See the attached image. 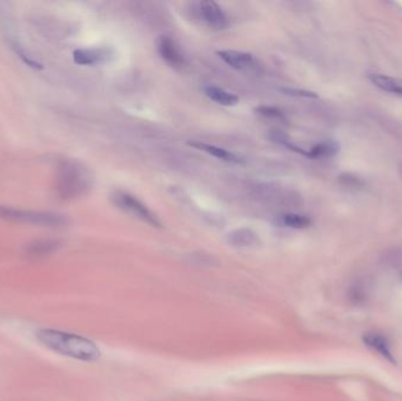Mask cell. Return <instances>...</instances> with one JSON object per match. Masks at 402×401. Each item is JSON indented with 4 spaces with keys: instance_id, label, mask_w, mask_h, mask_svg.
I'll use <instances>...</instances> for the list:
<instances>
[{
    "instance_id": "cell-1",
    "label": "cell",
    "mask_w": 402,
    "mask_h": 401,
    "mask_svg": "<svg viewBox=\"0 0 402 401\" xmlns=\"http://www.w3.org/2000/svg\"><path fill=\"white\" fill-rule=\"evenodd\" d=\"M36 338L43 346L53 352L77 360L93 363L99 360L102 356L100 348L92 340L72 333L44 328L36 332Z\"/></svg>"
},
{
    "instance_id": "cell-2",
    "label": "cell",
    "mask_w": 402,
    "mask_h": 401,
    "mask_svg": "<svg viewBox=\"0 0 402 401\" xmlns=\"http://www.w3.org/2000/svg\"><path fill=\"white\" fill-rule=\"evenodd\" d=\"M92 176L87 168L77 160H63L57 168L56 187L60 197H80L91 187Z\"/></svg>"
},
{
    "instance_id": "cell-3",
    "label": "cell",
    "mask_w": 402,
    "mask_h": 401,
    "mask_svg": "<svg viewBox=\"0 0 402 401\" xmlns=\"http://www.w3.org/2000/svg\"><path fill=\"white\" fill-rule=\"evenodd\" d=\"M0 219L44 227H60L67 224L65 216L59 213L14 209L3 205H0Z\"/></svg>"
},
{
    "instance_id": "cell-4",
    "label": "cell",
    "mask_w": 402,
    "mask_h": 401,
    "mask_svg": "<svg viewBox=\"0 0 402 401\" xmlns=\"http://www.w3.org/2000/svg\"><path fill=\"white\" fill-rule=\"evenodd\" d=\"M111 199L118 209L129 213L132 217L137 218L142 222H146L152 227H158V229L163 227L161 221L159 220L155 213L152 212L142 200H139L138 198L134 197L130 193L115 191L111 196Z\"/></svg>"
},
{
    "instance_id": "cell-5",
    "label": "cell",
    "mask_w": 402,
    "mask_h": 401,
    "mask_svg": "<svg viewBox=\"0 0 402 401\" xmlns=\"http://www.w3.org/2000/svg\"><path fill=\"white\" fill-rule=\"evenodd\" d=\"M157 51L164 62L171 67H183L185 56L175 39L168 36H160L157 41Z\"/></svg>"
},
{
    "instance_id": "cell-6",
    "label": "cell",
    "mask_w": 402,
    "mask_h": 401,
    "mask_svg": "<svg viewBox=\"0 0 402 401\" xmlns=\"http://www.w3.org/2000/svg\"><path fill=\"white\" fill-rule=\"evenodd\" d=\"M216 56L234 70H256L258 66L256 57L246 52H240L234 49H220V51H216Z\"/></svg>"
},
{
    "instance_id": "cell-7",
    "label": "cell",
    "mask_w": 402,
    "mask_h": 401,
    "mask_svg": "<svg viewBox=\"0 0 402 401\" xmlns=\"http://www.w3.org/2000/svg\"><path fill=\"white\" fill-rule=\"evenodd\" d=\"M113 52L107 47L78 49L74 52V60L77 65L96 66L109 62Z\"/></svg>"
},
{
    "instance_id": "cell-8",
    "label": "cell",
    "mask_w": 402,
    "mask_h": 401,
    "mask_svg": "<svg viewBox=\"0 0 402 401\" xmlns=\"http://www.w3.org/2000/svg\"><path fill=\"white\" fill-rule=\"evenodd\" d=\"M200 14L206 24L214 30H225L228 26V19L223 8L213 0H205L199 4Z\"/></svg>"
},
{
    "instance_id": "cell-9",
    "label": "cell",
    "mask_w": 402,
    "mask_h": 401,
    "mask_svg": "<svg viewBox=\"0 0 402 401\" xmlns=\"http://www.w3.org/2000/svg\"><path fill=\"white\" fill-rule=\"evenodd\" d=\"M188 145L191 148L205 152L210 156H213L214 158H218V159L230 163V164H244L245 163V160L241 157L236 154V153L225 150L223 148H218L216 145L203 143V141H188Z\"/></svg>"
},
{
    "instance_id": "cell-10",
    "label": "cell",
    "mask_w": 402,
    "mask_h": 401,
    "mask_svg": "<svg viewBox=\"0 0 402 401\" xmlns=\"http://www.w3.org/2000/svg\"><path fill=\"white\" fill-rule=\"evenodd\" d=\"M203 93L206 95L208 98L211 99L213 102L223 106H236V104H239L240 99L236 93H232L228 91L220 89L218 87H213V85H208L203 87Z\"/></svg>"
},
{
    "instance_id": "cell-11",
    "label": "cell",
    "mask_w": 402,
    "mask_h": 401,
    "mask_svg": "<svg viewBox=\"0 0 402 401\" xmlns=\"http://www.w3.org/2000/svg\"><path fill=\"white\" fill-rule=\"evenodd\" d=\"M370 80L380 90L402 97V79L392 78L383 74H370Z\"/></svg>"
},
{
    "instance_id": "cell-12",
    "label": "cell",
    "mask_w": 402,
    "mask_h": 401,
    "mask_svg": "<svg viewBox=\"0 0 402 401\" xmlns=\"http://www.w3.org/2000/svg\"><path fill=\"white\" fill-rule=\"evenodd\" d=\"M60 247V242L57 240H37L27 246L26 253L32 258H43L54 253Z\"/></svg>"
},
{
    "instance_id": "cell-13",
    "label": "cell",
    "mask_w": 402,
    "mask_h": 401,
    "mask_svg": "<svg viewBox=\"0 0 402 401\" xmlns=\"http://www.w3.org/2000/svg\"><path fill=\"white\" fill-rule=\"evenodd\" d=\"M339 145L333 140H326L313 146L309 151L306 152V157L317 159V158H327L333 157L339 152Z\"/></svg>"
},
{
    "instance_id": "cell-14",
    "label": "cell",
    "mask_w": 402,
    "mask_h": 401,
    "mask_svg": "<svg viewBox=\"0 0 402 401\" xmlns=\"http://www.w3.org/2000/svg\"><path fill=\"white\" fill-rule=\"evenodd\" d=\"M365 343L368 345L373 351L385 356L386 359H392V352H390V344L387 340L380 334L377 333H370L365 336Z\"/></svg>"
},
{
    "instance_id": "cell-15",
    "label": "cell",
    "mask_w": 402,
    "mask_h": 401,
    "mask_svg": "<svg viewBox=\"0 0 402 401\" xmlns=\"http://www.w3.org/2000/svg\"><path fill=\"white\" fill-rule=\"evenodd\" d=\"M311 219L302 214H297V213H287L282 217V224L287 227L295 229H307L311 225Z\"/></svg>"
},
{
    "instance_id": "cell-16",
    "label": "cell",
    "mask_w": 402,
    "mask_h": 401,
    "mask_svg": "<svg viewBox=\"0 0 402 401\" xmlns=\"http://www.w3.org/2000/svg\"><path fill=\"white\" fill-rule=\"evenodd\" d=\"M256 112L259 115H263L265 118L278 119V120H284V112L276 106H267V105H261L256 108Z\"/></svg>"
},
{
    "instance_id": "cell-17",
    "label": "cell",
    "mask_w": 402,
    "mask_h": 401,
    "mask_svg": "<svg viewBox=\"0 0 402 401\" xmlns=\"http://www.w3.org/2000/svg\"><path fill=\"white\" fill-rule=\"evenodd\" d=\"M284 95H294V97H302V98H317V93L305 90H294V89H282Z\"/></svg>"
}]
</instances>
